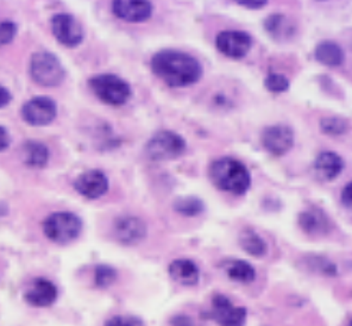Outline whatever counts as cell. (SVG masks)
Segmentation results:
<instances>
[{"label": "cell", "instance_id": "6da1fadb", "mask_svg": "<svg viewBox=\"0 0 352 326\" xmlns=\"http://www.w3.org/2000/svg\"><path fill=\"white\" fill-rule=\"evenodd\" d=\"M150 68L163 84L172 89L198 84L204 73L198 58L175 49H163L155 53L150 60Z\"/></svg>", "mask_w": 352, "mask_h": 326}, {"label": "cell", "instance_id": "7a4b0ae2", "mask_svg": "<svg viewBox=\"0 0 352 326\" xmlns=\"http://www.w3.org/2000/svg\"><path fill=\"white\" fill-rule=\"evenodd\" d=\"M207 175L218 190L234 195H244L250 190L249 169L239 160L225 156L213 161L207 169Z\"/></svg>", "mask_w": 352, "mask_h": 326}, {"label": "cell", "instance_id": "3957f363", "mask_svg": "<svg viewBox=\"0 0 352 326\" xmlns=\"http://www.w3.org/2000/svg\"><path fill=\"white\" fill-rule=\"evenodd\" d=\"M88 85L99 100L111 106H123L132 97L131 85L119 75L102 73L92 76Z\"/></svg>", "mask_w": 352, "mask_h": 326}, {"label": "cell", "instance_id": "277c9868", "mask_svg": "<svg viewBox=\"0 0 352 326\" xmlns=\"http://www.w3.org/2000/svg\"><path fill=\"white\" fill-rule=\"evenodd\" d=\"M187 151V142L180 133L172 130H160L146 142V154L151 161H173Z\"/></svg>", "mask_w": 352, "mask_h": 326}, {"label": "cell", "instance_id": "5b68a950", "mask_svg": "<svg viewBox=\"0 0 352 326\" xmlns=\"http://www.w3.org/2000/svg\"><path fill=\"white\" fill-rule=\"evenodd\" d=\"M30 75L43 87H58L66 79V69L60 58L50 52H38L31 56Z\"/></svg>", "mask_w": 352, "mask_h": 326}, {"label": "cell", "instance_id": "8992f818", "mask_svg": "<svg viewBox=\"0 0 352 326\" xmlns=\"http://www.w3.org/2000/svg\"><path fill=\"white\" fill-rule=\"evenodd\" d=\"M44 235L52 242L67 244L79 237L82 221L73 212H54L43 223Z\"/></svg>", "mask_w": 352, "mask_h": 326}, {"label": "cell", "instance_id": "52a82bcc", "mask_svg": "<svg viewBox=\"0 0 352 326\" xmlns=\"http://www.w3.org/2000/svg\"><path fill=\"white\" fill-rule=\"evenodd\" d=\"M264 149L274 156H283L294 146V130L286 124H275L265 127L261 135Z\"/></svg>", "mask_w": 352, "mask_h": 326}, {"label": "cell", "instance_id": "ba28073f", "mask_svg": "<svg viewBox=\"0 0 352 326\" xmlns=\"http://www.w3.org/2000/svg\"><path fill=\"white\" fill-rule=\"evenodd\" d=\"M22 118L31 127H47L58 116V105L52 98L40 96L31 98L22 107Z\"/></svg>", "mask_w": 352, "mask_h": 326}, {"label": "cell", "instance_id": "9c48e42d", "mask_svg": "<svg viewBox=\"0 0 352 326\" xmlns=\"http://www.w3.org/2000/svg\"><path fill=\"white\" fill-rule=\"evenodd\" d=\"M252 37L247 31H220L216 37V47L220 53L234 60L245 58L252 48Z\"/></svg>", "mask_w": 352, "mask_h": 326}, {"label": "cell", "instance_id": "30bf717a", "mask_svg": "<svg viewBox=\"0 0 352 326\" xmlns=\"http://www.w3.org/2000/svg\"><path fill=\"white\" fill-rule=\"evenodd\" d=\"M50 23L53 35L62 45L75 48L82 43L85 39L84 28L73 14H54Z\"/></svg>", "mask_w": 352, "mask_h": 326}, {"label": "cell", "instance_id": "8fae6325", "mask_svg": "<svg viewBox=\"0 0 352 326\" xmlns=\"http://www.w3.org/2000/svg\"><path fill=\"white\" fill-rule=\"evenodd\" d=\"M211 317L220 326H244L248 311L243 306H236L228 296L217 294L212 299Z\"/></svg>", "mask_w": 352, "mask_h": 326}, {"label": "cell", "instance_id": "7c38bea8", "mask_svg": "<svg viewBox=\"0 0 352 326\" xmlns=\"http://www.w3.org/2000/svg\"><path fill=\"white\" fill-rule=\"evenodd\" d=\"M148 229L141 218L135 216L119 217L113 224L116 239L124 246H136L144 241Z\"/></svg>", "mask_w": 352, "mask_h": 326}, {"label": "cell", "instance_id": "4fadbf2b", "mask_svg": "<svg viewBox=\"0 0 352 326\" xmlns=\"http://www.w3.org/2000/svg\"><path fill=\"white\" fill-rule=\"evenodd\" d=\"M112 12L124 22L143 23L151 18L154 6L146 0H116L112 3Z\"/></svg>", "mask_w": 352, "mask_h": 326}, {"label": "cell", "instance_id": "5bb4252c", "mask_svg": "<svg viewBox=\"0 0 352 326\" xmlns=\"http://www.w3.org/2000/svg\"><path fill=\"white\" fill-rule=\"evenodd\" d=\"M110 187L109 179L100 169H89L80 174L75 180L74 188L78 193L87 199H99L105 195Z\"/></svg>", "mask_w": 352, "mask_h": 326}, {"label": "cell", "instance_id": "9a60e30c", "mask_svg": "<svg viewBox=\"0 0 352 326\" xmlns=\"http://www.w3.org/2000/svg\"><path fill=\"white\" fill-rule=\"evenodd\" d=\"M298 221L300 229L311 237H322L330 232V218L317 206H311L301 212Z\"/></svg>", "mask_w": 352, "mask_h": 326}, {"label": "cell", "instance_id": "2e32d148", "mask_svg": "<svg viewBox=\"0 0 352 326\" xmlns=\"http://www.w3.org/2000/svg\"><path fill=\"white\" fill-rule=\"evenodd\" d=\"M345 167L343 157L335 151L325 150L318 155L313 163L314 175L320 181L330 182L342 174Z\"/></svg>", "mask_w": 352, "mask_h": 326}, {"label": "cell", "instance_id": "e0dca14e", "mask_svg": "<svg viewBox=\"0 0 352 326\" xmlns=\"http://www.w3.org/2000/svg\"><path fill=\"white\" fill-rule=\"evenodd\" d=\"M56 299L58 288L47 279H35L25 293V300L35 307H47L53 305Z\"/></svg>", "mask_w": 352, "mask_h": 326}, {"label": "cell", "instance_id": "ac0fdd59", "mask_svg": "<svg viewBox=\"0 0 352 326\" xmlns=\"http://www.w3.org/2000/svg\"><path fill=\"white\" fill-rule=\"evenodd\" d=\"M168 273L174 281L182 286H195L200 280V269L198 265L188 259H177L173 261L168 267Z\"/></svg>", "mask_w": 352, "mask_h": 326}, {"label": "cell", "instance_id": "d6986e66", "mask_svg": "<svg viewBox=\"0 0 352 326\" xmlns=\"http://www.w3.org/2000/svg\"><path fill=\"white\" fill-rule=\"evenodd\" d=\"M263 28L270 39L276 42L288 41L295 34L294 24L282 14H269L264 19Z\"/></svg>", "mask_w": 352, "mask_h": 326}, {"label": "cell", "instance_id": "ffe728a7", "mask_svg": "<svg viewBox=\"0 0 352 326\" xmlns=\"http://www.w3.org/2000/svg\"><path fill=\"white\" fill-rule=\"evenodd\" d=\"M314 58L324 66L338 67L345 60V53L335 41H322L316 47Z\"/></svg>", "mask_w": 352, "mask_h": 326}, {"label": "cell", "instance_id": "44dd1931", "mask_svg": "<svg viewBox=\"0 0 352 326\" xmlns=\"http://www.w3.org/2000/svg\"><path fill=\"white\" fill-rule=\"evenodd\" d=\"M48 146L42 142L28 141L22 148L23 162L32 168H42L47 166L49 161Z\"/></svg>", "mask_w": 352, "mask_h": 326}, {"label": "cell", "instance_id": "7402d4cb", "mask_svg": "<svg viewBox=\"0 0 352 326\" xmlns=\"http://www.w3.org/2000/svg\"><path fill=\"white\" fill-rule=\"evenodd\" d=\"M239 246L248 255L263 257L268 254V243L252 229H244L238 237Z\"/></svg>", "mask_w": 352, "mask_h": 326}, {"label": "cell", "instance_id": "603a6c76", "mask_svg": "<svg viewBox=\"0 0 352 326\" xmlns=\"http://www.w3.org/2000/svg\"><path fill=\"white\" fill-rule=\"evenodd\" d=\"M224 269L228 276L232 281L247 285L254 281L256 278V270L252 265L244 260H230L224 263Z\"/></svg>", "mask_w": 352, "mask_h": 326}, {"label": "cell", "instance_id": "cb8c5ba5", "mask_svg": "<svg viewBox=\"0 0 352 326\" xmlns=\"http://www.w3.org/2000/svg\"><path fill=\"white\" fill-rule=\"evenodd\" d=\"M173 208L176 213L184 217H198L205 212L206 205L203 199L195 195H184L175 199Z\"/></svg>", "mask_w": 352, "mask_h": 326}, {"label": "cell", "instance_id": "d4e9b609", "mask_svg": "<svg viewBox=\"0 0 352 326\" xmlns=\"http://www.w3.org/2000/svg\"><path fill=\"white\" fill-rule=\"evenodd\" d=\"M322 133L327 136H342L348 131L349 124L346 119L342 117H322L319 123Z\"/></svg>", "mask_w": 352, "mask_h": 326}, {"label": "cell", "instance_id": "484cf974", "mask_svg": "<svg viewBox=\"0 0 352 326\" xmlns=\"http://www.w3.org/2000/svg\"><path fill=\"white\" fill-rule=\"evenodd\" d=\"M264 87L272 93H285L291 89V81L282 73H270L264 79Z\"/></svg>", "mask_w": 352, "mask_h": 326}, {"label": "cell", "instance_id": "4316f807", "mask_svg": "<svg viewBox=\"0 0 352 326\" xmlns=\"http://www.w3.org/2000/svg\"><path fill=\"white\" fill-rule=\"evenodd\" d=\"M96 283L100 288L110 287L117 279V272L110 265H100L96 268Z\"/></svg>", "mask_w": 352, "mask_h": 326}, {"label": "cell", "instance_id": "83f0119b", "mask_svg": "<svg viewBox=\"0 0 352 326\" xmlns=\"http://www.w3.org/2000/svg\"><path fill=\"white\" fill-rule=\"evenodd\" d=\"M17 24L11 21L0 22V47L9 45L10 42L14 41L17 34Z\"/></svg>", "mask_w": 352, "mask_h": 326}, {"label": "cell", "instance_id": "f1b7e54d", "mask_svg": "<svg viewBox=\"0 0 352 326\" xmlns=\"http://www.w3.org/2000/svg\"><path fill=\"white\" fill-rule=\"evenodd\" d=\"M105 326H144L141 318L133 316H115L106 322Z\"/></svg>", "mask_w": 352, "mask_h": 326}, {"label": "cell", "instance_id": "f546056e", "mask_svg": "<svg viewBox=\"0 0 352 326\" xmlns=\"http://www.w3.org/2000/svg\"><path fill=\"white\" fill-rule=\"evenodd\" d=\"M340 203L344 208H351L352 205V184L349 182L344 186L342 193H340Z\"/></svg>", "mask_w": 352, "mask_h": 326}, {"label": "cell", "instance_id": "4dcf8cb0", "mask_svg": "<svg viewBox=\"0 0 352 326\" xmlns=\"http://www.w3.org/2000/svg\"><path fill=\"white\" fill-rule=\"evenodd\" d=\"M237 4L249 10H261L268 5L267 0H239Z\"/></svg>", "mask_w": 352, "mask_h": 326}, {"label": "cell", "instance_id": "1f68e13d", "mask_svg": "<svg viewBox=\"0 0 352 326\" xmlns=\"http://www.w3.org/2000/svg\"><path fill=\"white\" fill-rule=\"evenodd\" d=\"M11 144V136L8 129L0 125V153L9 148Z\"/></svg>", "mask_w": 352, "mask_h": 326}, {"label": "cell", "instance_id": "d6a6232c", "mask_svg": "<svg viewBox=\"0 0 352 326\" xmlns=\"http://www.w3.org/2000/svg\"><path fill=\"white\" fill-rule=\"evenodd\" d=\"M11 99H12V94L9 89L4 87L3 85H0V109L9 105Z\"/></svg>", "mask_w": 352, "mask_h": 326}, {"label": "cell", "instance_id": "836d02e7", "mask_svg": "<svg viewBox=\"0 0 352 326\" xmlns=\"http://www.w3.org/2000/svg\"><path fill=\"white\" fill-rule=\"evenodd\" d=\"M173 326H193V322L187 316H176L172 319Z\"/></svg>", "mask_w": 352, "mask_h": 326}]
</instances>
